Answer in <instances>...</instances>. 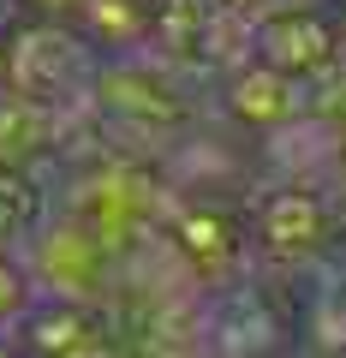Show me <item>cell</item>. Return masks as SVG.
<instances>
[{"mask_svg": "<svg viewBox=\"0 0 346 358\" xmlns=\"http://www.w3.org/2000/svg\"><path fill=\"white\" fill-rule=\"evenodd\" d=\"M0 66H6V54H0Z\"/></svg>", "mask_w": 346, "mask_h": 358, "instance_id": "cell-1", "label": "cell"}]
</instances>
